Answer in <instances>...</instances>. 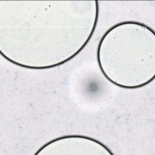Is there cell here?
Wrapping results in <instances>:
<instances>
[{"instance_id": "1", "label": "cell", "mask_w": 155, "mask_h": 155, "mask_svg": "<svg viewBox=\"0 0 155 155\" xmlns=\"http://www.w3.org/2000/svg\"><path fill=\"white\" fill-rule=\"evenodd\" d=\"M147 25L125 21L109 28L97 45L99 69L111 84L139 88L154 79L155 35Z\"/></svg>"}, {"instance_id": "2", "label": "cell", "mask_w": 155, "mask_h": 155, "mask_svg": "<svg viewBox=\"0 0 155 155\" xmlns=\"http://www.w3.org/2000/svg\"><path fill=\"white\" fill-rule=\"evenodd\" d=\"M98 150L103 154L113 153L99 140L85 135L71 134L58 137L47 142L35 153L39 154H93ZM96 154H98L95 151Z\"/></svg>"}]
</instances>
